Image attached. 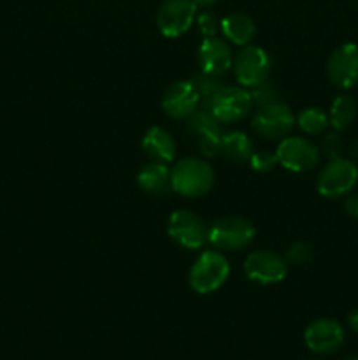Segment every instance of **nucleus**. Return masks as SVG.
<instances>
[{"instance_id": "1", "label": "nucleus", "mask_w": 358, "mask_h": 360, "mask_svg": "<svg viewBox=\"0 0 358 360\" xmlns=\"http://www.w3.org/2000/svg\"><path fill=\"white\" fill-rule=\"evenodd\" d=\"M171 179L172 192L186 199H197L213 188L214 169L204 158L185 157L171 169Z\"/></svg>"}, {"instance_id": "2", "label": "nucleus", "mask_w": 358, "mask_h": 360, "mask_svg": "<svg viewBox=\"0 0 358 360\" xmlns=\"http://www.w3.org/2000/svg\"><path fill=\"white\" fill-rule=\"evenodd\" d=\"M230 276V264L220 250H206L197 257L190 267L188 285L200 295L213 294L227 283Z\"/></svg>"}, {"instance_id": "3", "label": "nucleus", "mask_w": 358, "mask_h": 360, "mask_svg": "<svg viewBox=\"0 0 358 360\" xmlns=\"http://www.w3.org/2000/svg\"><path fill=\"white\" fill-rule=\"evenodd\" d=\"M256 229L248 218L223 217L207 227V243L220 252H239L253 243Z\"/></svg>"}, {"instance_id": "4", "label": "nucleus", "mask_w": 358, "mask_h": 360, "mask_svg": "<svg viewBox=\"0 0 358 360\" xmlns=\"http://www.w3.org/2000/svg\"><path fill=\"white\" fill-rule=\"evenodd\" d=\"M358 183V167L351 158H332L319 171L316 188L326 199H340L354 190Z\"/></svg>"}, {"instance_id": "5", "label": "nucleus", "mask_w": 358, "mask_h": 360, "mask_svg": "<svg viewBox=\"0 0 358 360\" xmlns=\"http://www.w3.org/2000/svg\"><path fill=\"white\" fill-rule=\"evenodd\" d=\"M270 67H272V60H270L269 53L260 46L248 44L237 53L232 69H234L237 83L242 88L253 90V88L269 81Z\"/></svg>"}, {"instance_id": "6", "label": "nucleus", "mask_w": 358, "mask_h": 360, "mask_svg": "<svg viewBox=\"0 0 358 360\" xmlns=\"http://www.w3.org/2000/svg\"><path fill=\"white\" fill-rule=\"evenodd\" d=\"M277 164L290 172L312 171L321 160V150L311 139L286 136L279 141L276 150Z\"/></svg>"}, {"instance_id": "7", "label": "nucleus", "mask_w": 358, "mask_h": 360, "mask_svg": "<svg viewBox=\"0 0 358 360\" xmlns=\"http://www.w3.org/2000/svg\"><path fill=\"white\" fill-rule=\"evenodd\" d=\"M242 269L249 281L269 287V285L281 283L286 278L290 266L284 257L277 255L272 250H255L246 257Z\"/></svg>"}, {"instance_id": "8", "label": "nucleus", "mask_w": 358, "mask_h": 360, "mask_svg": "<svg viewBox=\"0 0 358 360\" xmlns=\"http://www.w3.org/2000/svg\"><path fill=\"white\" fill-rule=\"evenodd\" d=\"M167 234L181 248L195 252L207 243V225L190 210H178L168 217Z\"/></svg>"}, {"instance_id": "9", "label": "nucleus", "mask_w": 358, "mask_h": 360, "mask_svg": "<svg viewBox=\"0 0 358 360\" xmlns=\"http://www.w3.org/2000/svg\"><path fill=\"white\" fill-rule=\"evenodd\" d=\"M295 125V116L284 102L260 105L251 120V129L267 141L286 137Z\"/></svg>"}, {"instance_id": "10", "label": "nucleus", "mask_w": 358, "mask_h": 360, "mask_svg": "<svg viewBox=\"0 0 358 360\" xmlns=\"http://www.w3.org/2000/svg\"><path fill=\"white\" fill-rule=\"evenodd\" d=\"M253 108L251 94L248 88L228 86L225 84L209 104V111L213 112L214 118L225 125H232L241 120H244L249 115V109Z\"/></svg>"}, {"instance_id": "11", "label": "nucleus", "mask_w": 358, "mask_h": 360, "mask_svg": "<svg viewBox=\"0 0 358 360\" xmlns=\"http://www.w3.org/2000/svg\"><path fill=\"white\" fill-rule=\"evenodd\" d=\"M197 18L193 0H165L157 13V27L167 39H178L192 28Z\"/></svg>"}, {"instance_id": "12", "label": "nucleus", "mask_w": 358, "mask_h": 360, "mask_svg": "<svg viewBox=\"0 0 358 360\" xmlns=\"http://www.w3.org/2000/svg\"><path fill=\"white\" fill-rule=\"evenodd\" d=\"M326 74L333 86L340 90H351L358 84V46L340 44L330 55L326 63Z\"/></svg>"}, {"instance_id": "13", "label": "nucleus", "mask_w": 358, "mask_h": 360, "mask_svg": "<svg viewBox=\"0 0 358 360\" xmlns=\"http://www.w3.org/2000/svg\"><path fill=\"white\" fill-rule=\"evenodd\" d=\"M343 326L333 319H318L307 326L304 333V343L312 354L332 355L344 345Z\"/></svg>"}, {"instance_id": "14", "label": "nucleus", "mask_w": 358, "mask_h": 360, "mask_svg": "<svg viewBox=\"0 0 358 360\" xmlns=\"http://www.w3.org/2000/svg\"><path fill=\"white\" fill-rule=\"evenodd\" d=\"M200 108L199 91L190 79L174 81L161 95V109L174 120H188Z\"/></svg>"}, {"instance_id": "15", "label": "nucleus", "mask_w": 358, "mask_h": 360, "mask_svg": "<svg viewBox=\"0 0 358 360\" xmlns=\"http://www.w3.org/2000/svg\"><path fill=\"white\" fill-rule=\"evenodd\" d=\"M197 62H199L200 72L220 77L232 69L234 55L227 41L220 37H206L200 42L199 51H197Z\"/></svg>"}, {"instance_id": "16", "label": "nucleus", "mask_w": 358, "mask_h": 360, "mask_svg": "<svg viewBox=\"0 0 358 360\" xmlns=\"http://www.w3.org/2000/svg\"><path fill=\"white\" fill-rule=\"evenodd\" d=\"M140 148L147 155L151 162H160V164H172L178 153V146L168 130L154 125L146 130L140 141Z\"/></svg>"}, {"instance_id": "17", "label": "nucleus", "mask_w": 358, "mask_h": 360, "mask_svg": "<svg viewBox=\"0 0 358 360\" xmlns=\"http://www.w3.org/2000/svg\"><path fill=\"white\" fill-rule=\"evenodd\" d=\"M137 185L142 192L150 193V195H167L168 192H172L171 169L167 167V164L150 162V164L142 165L137 172Z\"/></svg>"}, {"instance_id": "18", "label": "nucleus", "mask_w": 358, "mask_h": 360, "mask_svg": "<svg viewBox=\"0 0 358 360\" xmlns=\"http://www.w3.org/2000/svg\"><path fill=\"white\" fill-rule=\"evenodd\" d=\"M220 30L223 34L225 41L235 46H248L251 39L255 37V21L244 13H230L220 21Z\"/></svg>"}, {"instance_id": "19", "label": "nucleus", "mask_w": 358, "mask_h": 360, "mask_svg": "<svg viewBox=\"0 0 358 360\" xmlns=\"http://www.w3.org/2000/svg\"><path fill=\"white\" fill-rule=\"evenodd\" d=\"M234 164H246L253 155V143L241 130L223 132V153Z\"/></svg>"}, {"instance_id": "20", "label": "nucleus", "mask_w": 358, "mask_h": 360, "mask_svg": "<svg viewBox=\"0 0 358 360\" xmlns=\"http://www.w3.org/2000/svg\"><path fill=\"white\" fill-rule=\"evenodd\" d=\"M357 118V104L350 95H339L332 102L329 111V122L336 132H344Z\"/></svg>"}, {"instance_id": "21", "label": "nucleus", "mask_w": 358, "mask_h": 360, "mask_svg": "<svg viewBox=\"0 0 358 360\" xmlns=\"http://www.w3.org/2000/svg\"><path fill=\"white\" fill-rule=\"evenodd\" d=\"M295 123L298 125V129L302 130L307 136H319L326 130V127L330 125L329 115H326L323 109L319 108H305L298 112V116L295 118Z\"/></svg>"}, {"instance_id": "22", "label": "nucleus", "mask_w": 358, "mask_h": 360, "mask_svg": "<svg viewBox=\"0 0 358 360\" xmlns=\"http://www.w3.org/2000/svg\"><path fill=\"white\" fill-rule=\"evenodd\" d=\"M190 81L193 83L195 90L199 91V97H200V108H209L211 101L214 98V95L225 86L223 81L220 79L218 76H209V74H204V72H195Z\"/></svg>"}, {"instance_id": "23", "label": "nucleus", "mask_w": 358, "mask_h": 360, "mask_svg": "<svg viewBox=\"0 0 358 360\" xmlns=\"http://www.w3.org/2000/svg\"><path fill=\"white\" fill-rule=\"evenodd\" d=\"M186 129L190 134H195L197 137L207 132H216L221 130V123L213 116V112L206 108H199L188 120H186Z\"/></svg>"}, {"instance_id": "24", "label": "nucleus", "mask_w": 358, "mask_h": 360, "mask_svg": "<svg viewBox=\"0 0 358 360\" xmlns=\"http://www.w3.org/2000/svg\"><path fill=\"white\" fill-rule=\"evenodd\" d=\"M199 150L202 157L216 158L223 153V130L207 132L199 136Z\"/></svg>"}, {"instance_id": "25", "label": "nucleus", "mask_w": 358, "mask_h": 360, "mask_svg": "<svg viewBox=\"0 0 358 360\" xmlns=\"http://www.w3.org/2000/svg\"><path fill=\"white\" fill-rule=\"evenodd\" d=\"M251 94V102L253 105L260 108V105H267V104H274V102H281V91L276 84H272L270 81H265L260 86L253 88L249 90Z\"/></svg>"}, {"instance_id": "26", "label": "nucleus", "mask_w": 358, "mask_h": 360, "mask_svg": "<svg viewBox=\"0 0 358 360\" xmlns=\"http://www.w3.org/2000/svg\"><path fill=\"white\" fill-rule=\"evenodd\" d=\"M248 164L249 167H251L255 172H258V174H267V172L274 171L277 165L276 151H270V150L253 151Z\"/></svg>"}, {"instance_id": "27", "label": "nucleus", "mask_w": 358, "mask_h": 360, "mask_svg": "<svg viewBox=\"0 0 358 360\" xmlns=\"http://www.w3.org/2000/svg\"><path fill=\"white\" fill-rule=\"evenodd\" d=\"M288 266H304L309 264L312 259V246L305 241H295L290 245L284 253Z\"/></svg>"}, {"instance_id": "28", "label": "nucleus", "mask_w": 358, "mask_h": 360, "mask_svg": "<svg viewBox=\"0 0 358 360\" xmlns=\"http://www.w3.org/2000/svg\"><path fill=\"white\" fill-rule=\"evenodd\" d=\"M343 139H340L339 132H329L325 134V137H323L321 141V153L326 155L329 157V160H332V158H339L340 153H343Z\"/></svg>"}, {"instance_id": "29", "label": "nucleus", "mask_w": 358, "mask_h": 360, "mask_svg": "<svg viewBox=\"0 0 358 360\" xmlns=\"http://www.w3.org/2000/svg\"><path fill=\"white\" fill-rule=\"evenodd\" d=\"M197 27H199V32L204 35V39L216 37L218 30H220V21L213 13H202L197 18Z\"/></svg>"}, {"instance_id": "30", "label": "nucleus", "mask_w": 358, "mask_h": 360, "mask_svg": "<svg viewBox=\"0 0 358 360\" xmlns=\"http://www.w3.org/2000/svg\"><path fill=\"white\" fill-rule=\"evenodd\" d=\"M346 213L350 214V217L357 218V220H358V193H353V195L347 197Z\"/></svg>"}, {"instance_id": "31", "label": "nucleus", "mask_w": 358, "mask_h": 360, "mask_svg": "<svg viewBox=\"0 0 358 360\" xmlns=\"http://www.w3.org/2000/svg\"><path fill=\"white\" fill-rule=\"evenodd\" d=\"M347 323H350V329L353 330L354 334H358V308L350 313V316H347Z\"/></svg>"}, {"instance_id": "32", "label": "nucleus", "mask_w": 358, "mask_h": 360, "mask_svg": "<svg viewBox=\"0 0 358 360\" xmlns=\"http://www.w3.org/2000/svg\"><path fill=\"white\" fill-rule=\"evenodd\" d=\"M350 157H351V160L354 162V164H358V139L351 143V146H350Z\"/></svg>"}, {"instance_id": "33", "label": "nucleus", "mask_w": 358, "mask_h": 360, "mask_svg": "<svg viewBox=\"0 0 358 360\" xmlns=\"http://www.w3.org/2000/svg\"><path fill=\"white\" fill-rule=\"evenodd\" d=\"M193 4H195V6H197V9H199V7L206 9V7L214 6V4H216V0H193Z\"/></svg>"}, {"instance_id": "34", "label": "nucleus", "mask_w": 358, "mask_h": 360, "mask_svg": "<svg viewBox=\"0 0 358 360\" xmlns=\"http://www.w3.org/2000/svg\"><path fill=\"white\" fill-rule=\"evenodd\" d=\"M343 360H358V355H350V357H344Z\"/></svg>"}]
</instances>
